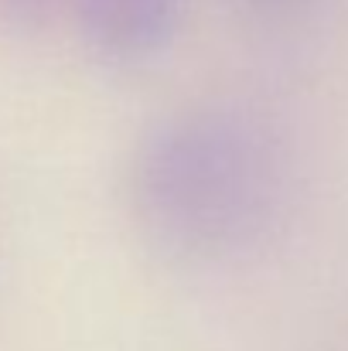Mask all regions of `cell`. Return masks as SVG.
Returning a JSON list of instances; mask_svg holds the SVG:
<instances>
[{
  "label": "cell",
  "instance_id": "1",
  "mask_svg": "<svg viewBox=\"0 0 348 351\" xmlns=\"http://www.w3.org/2000/svg\"><path fill=\"white\" fill-rule=\"evenodd\" d=\"M130 195L157 245L222 259L259 245L280 222L290 195L287 154L266 123L242 110H185L140 140Z\"/></svg>",
  "mask_w": 348,
  "mask_h": 351
},
{
  "label": "cell",
  "instance_id": "2",
  "mask_svg": "<svg viewBox=\"0 0 348 351\" xmlns=\"http://www.w3.org/2000/svg\"><path fill=\"white\" fill-rule=\"evenodd\" d=\"M72 10L100 55L147 58L174 38L185 0H72Z\"/></svg>",
  "mask_w": 348,
  "mask_h": 351
},
{
  "label": "cell",
  "instance_id": "3",
  "mask_svg": "<svg viewBox=\"0 0 348 351\" xmlns=\"http://www.w3.org/2000/svg\"><path fill=\"white\" fill-rule=\"evenodd\" d=\"M249 3H263V7H277V3H297V0H249Z\"/></svg>",
  "mask_w": 348,
  "mask_h": 351
},
{
  "label": "cell",
  "instance_id": "4",
  "mask_svg": "<svg viewBox=\"0 0 348 351\" xmlns=\"http://www.w3.org/2000/svg\"><path fill=\"white\" fill-rule=\"evenodd\" d=\"M10 3H17V7H34V3H41V0H10Z\"/></svg>",
  "mask_w": 348,
  "mask_h": 351
}]
</instances>
